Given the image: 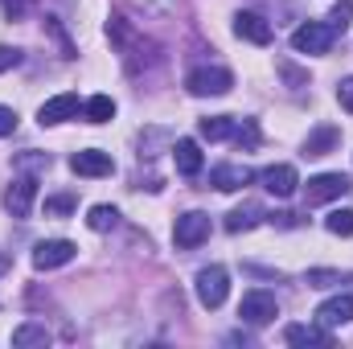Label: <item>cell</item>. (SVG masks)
Returning <instances> with one entry per match:
<instances>
[{
  "label": "cell",
  "instance_id": "ac0fdd59",
  "mask_svg": "<svg viewBox=\"0 0 353 349\" xmlns=\"http://www.w3.org/2000/svg\"><path fill=\"white\" fill-rule=\"evenodd\" d=\"M283 337H288V346H333L325 325H292Z\"/></svg>",
  "mask_w": 353,
  "mask_h": 349
},
{
  "label": "cell",
  "instance_id": "3957f363",
  "mask_svg": "<svg viewBox=\"0 0 353 349\" xmlns=\"http://www.w3.org/2000/svg\"><path fill=\"white\" fill-rule=\"evenodd\" d=\"M239 317H243V325H251V329H263V325H271V321L279 317V304H275V296H271V292L255 288V292H247V296H243V304H239Z\"/></svg>",
  "mask_w": 353,
  "mask_h": 349
},
{
  "label": "cell",
  "instance_id": "484cf974",
  "mask_svg": "<svg viewBox=\"0 0 353 349\" xmlns=\"http://www.w3.org/2000/svg\"><path fill=\"white\" fill-rule=\"evenodd\" d=\"M70 210H74V197H66V193L46 201V218H62V214H70Z\"/></svg>",
  "mask_w": 353,
  "mask_h": 349
},
{
  "label": "cell",
  "instance_id": "4316f807",
  "mask_svg": "<svg viewBox=\"0 0 353 349\" xmlns=\"http://www.w3.org/2000/svg\"><path fill=\"white\" fill-rule=\"evenodd\" d=\"M350 17H353V0H341V4L333 8V17H329V21H333V29L341 33V29L350 25Z\"/></svg>",
  "mask_w": 353,
  "mask_h": 349
},
{
  "label": "cell",
  "instance_id": "f1b7e54d",
  "mask_svg": "<svg viewBox=\"0 0 353 349\" xmlns=\"http://www.w3.org/2000/svg\"><path fill=\"white\" fill-rule=\"evenodd\" d=\"M12 128H17V111L0 107V136H12Z\"/></svg>",
  "mask_w": 353,
  "mask_h": 349
},
{
  "label": "cell",
  "instance_id": "d4e9b609",
  "mask_svg": "<svg viewBox=\"0 0 353 349\" xmlns=\"http://www.w3.org/2000/svg\"><path fill=\"white\" fill-rule=\"evenodd\" d=\"M234 140H239L243 148H255V144H259V128H255V119H243V123L234 128Z\"/></svg>",
  "mask_w": 353,
  "mask_h": 349
},
{
  "label": "cell",
  "instance_id": "7402d4cb",
  "mask_svg": "<svg viewBox=\"0 0 353 349\" xmlns=\"http://www.w3.org/2000/svg\"><path fill=\"white\" fill-rule=\"evenodd\" d=\"M115 222H119V210H115V206H90V214H87L90 230H99V235H103V230H111Z\"/></svg>",
  "mask_w": 353,
  "mask_h": 349
},
{
  "label": "cell",
  "instance_id": "7a4b0ae2",
  "mask_svg": "<svg viewBox=\"0 0 353 349\" xmlns=\"http://www.w3.org/2000/svg\"><path fill=\"white\" fill-rule=\"evenodd\" d=\"M193 288H197L201 308H222L230 296V275H226V267H201Z\"/></svg>",
  "mask_w": 353,
  "mask_h": 349
},
{
  "label": "cell",
  "instance_id": "52a82bcc",
  "mask_svg": "<svg viewBox=\"0 0 353 349\" xmlns=\"http://www.w3.org/2000/svg\"><path fill=\"white\" fill-rule=\"evenodd\" d=\"M79 111H83V103H79V94H54V99H46L41 107H37V123L41 128H54V123H66V119H79Z\"/></svg>",
  "mask_w": 353,
  "mask_h": 349
},
{
  "label": "cell",
  "instance_id": "8fae6325",
  "mask_svg": "<svg viewBox=\"0 0 353 349\" xmlns=\"http://www.w3.org/2000/svg\"><path fill=\"white\" fill-rule=\"evenodd\" d=\"M234 33L251 46H271V21H263L259 12H234Z\"/></svg>",
  "mask_w": 353,
  "mask_h": 349
},
{
  "label": "cell",
  "instance_id": "6da1fadb",
  "mask_svg": "<svg viewBox=\"0 0 353 349\" xmlns=\"http://www.w3.org/2000/svg\"><path fill=\"white\" fill-rule=\"evenodd\" d=\"M185 87L197 99H210V94H226V90L234 87V74L226 66H197V70H189Z\"/></svg>",
  "mask_w": 353,
  "mask_h": 349
},
{
  "label": "cell",
  "instance_id": "d6a6232c",
  "mask_svg": "<svg viewBox=\"0 0 353 349\" xmlns=\"http://www.w3.org/2000/svg\"><path fill=\"white\" fill-rule=\"evenodd\" d=\"M4 271H8V255H4V251H0V275H4Z\"/></svg>",
  "mask_w": 353,
  "mask_h": 349
},
{
  "label": "cell",
  "instance_id": "44dd1931",
  "mask_svg": "<svg viewBox=\"0 0 353 349\" xmlns=\"http://www.w3.org/2000/svg\"><path fill=\"white\" fill-rule=\"evenodd\" d=\"M83 115H87V123H107L115 115V99L111 94H94V99L83 103Z\"/></svg>",
  "mask_w": 353,
  "mask_h": 349
},
{
  "label": "cell",
  "instance_id": "9c48e42d",
  "mask_svg": "<svg viewBox=\"0 0 353 349\" xmlns=\"http://www.w3.org/2000/svg\"><path fill=\"white\" fill-rule=\"evenodd\" d=\"M33 201H37V181H33V177H17V181L4 189V206L12 210V218H29Z\"/></svg>",
  "mask_w": 353,
  "mask_h": 349
},
{
  "label": "cell",
  "instance_id": "8992f818",
  "mask_svg": "<svg viewBox=\"0 0 353 349\" xmlns=\"http://www.w3.org/2000/svg\"><path fill=\"white\" fill-rule=\"evenodd\" d=\"M350 189H353V181L345 173H321V177H312V181L304 185V197H308V206H325V201L345 197Z\"/></svg>",
  "mask_w": 353,
  "mask_h": 349
},
{
  "label": "cell",
  "instance_id": "2e32d148",
  "mask_svg": "<svg viewBox=\"0 0 353 349\" xmlns=\"http://www.w3.org/2000/svg\"><path fill=\"white\" fill-rule=\"evenodd\" d=\"M337 144H341V132H337L333 123H321V128L304 140V157H329Z\"/></svg>",
  "mask_w": 353,
  "mask_h": 349
},
{
  "label": "cell",
  "instance_id": "7c38bea8",
  "mask_svg": "<svg viewBox=\"0 0 353 349\" xmlns=\"http://www.w3.org/2000/svg\"><path fill=\"white\" fill-rule=\"evenodd\" d=\"M353 321V296H329L321 308H316V325H325V329H341V325H350Z\"/></svg>",
  "mask_w": 353,
  "mask_h": 349
},
{
  "label": "cell",
  "instance_id": "ba28073f",
  "mask_svg": "<svg viewBox=\"0 0 353 349\" xmlns=\"http://www.w3.org/2000/svg\"><path fill=\"white\" fill-rule=\"evenodd\" d=\"M74 243H66V239H46V243H37L33 247V267L37 271H54V267H66V263L74 259Z\"/></svg>",
  "mask_w": 353,
  "mask_h": 349
},
{
  "label": "cell",
  "instance_id": "cb8c5ba5",
  "mask_svg": "<svg viewBox=\"0 0 353 349\" xmlns=\"http://www.w3.org/2000/svg\"><path fill=\"white\" fill-rule=\"evenodd\" d=\"M144 17H169V12H176V0H132Z\"/></svg>",
  "mask_w": 353,
  "mask_h": 349
},
{
  "label": "cell",
  "instance_id": "f546056e",
  "mask_svg": "<svg viewBox=\"0 0 353 349\" xmlns=\"http://www.w3.org/2000/svg\"><path fill=\"white\" fill-rule=\"evenodd\" d=\"M17 62H21V50H8V46H0V74H4V70H12Z\"/></svg>",
  "mask_w": 353,
  "mask_h": 349
},
{
  "label": "cell",
  "instance_id": "5b68a950",
  "mask_svg": "<svg viewBox=\"0 0 353 349\" xmlns=\"http://www.w3.org/2000/svg\"><path fill=\"white\" fill-rule=\"evenodd\" d=\"M333 37H337V29H333V25L308 21V25H300V29L292 33V50H296V54H329Z\"/></svg>",
  "mask_w": 353,
  "mask_h": 349
},
{
  "label": "cell",
  "instance_id": "83f0119b",
  "mask_svg": "<svg viewBox=\"0 0 353 349\" xmlns=\"http://www.w3.org/2000/svg\"><path fill=\"white\" fill-rule=\"evenodd\" d=\"M337 103L353 115V79H341V83H337Z\"/></svg>",
  "mask_w": 353,
  "mask_h": 349
},
{
  "label": "cell",
  "instance_id": "e0dca14e",
  "mask_svg": "<svg viewBox=\"0 0 353 349\" xmlns=\"http://www.w3.org/2000/svg\"><path fill=\"white\" fill-rule=\"evenodd\" d=\"M173 161H176V173H185V177L201 173V148H197V140H176Z\"/></svg>",
  "mask_w": 353,
  "mask_h": 349
},
{
  "label": "cell",
  "instance_id": "d6986e66",
  "mask_svg": "<svg viewBox=\"0 0 353 349\" xmlns=\"http://www.w3.org/2000/svg\"><path fill=\"white\" fill-rule=\"evenodd\" d=\"M12 346L17 349H29V346H50V329L41 321H25L12 329Z\"/></svg>",
  "mask_w": 353,
  "mask_h": 349
},
{
  "label": "cell",
  "instance_id": "30bf717a",
  "mask_svg": "<svg viewBox=\"0 0 353 349\" xmlns=\"http://www.w3.org/2000/svg\"><path fill=\"white\" fill-rule=\"evenodd\" d=\"M70 169L79 177H111L115 173V161H111V152H103V148H83V152L70 157Z\"/></svg>",
  "mask_w": 353,
  "mask_h": 349
},
{
  "label": "cell",
  "instance_id": "4fadbf2b",
  "mask_svg": "<svg viewBox=\"0 0 353 349\" xmlns=\"http://www.w3.org/2000/svg\"><path fill=\"white\" fill-rule=\"evenodd\" d=\"M259 181H263L267 193H275V197H292L296 185H300V173H296L292 165H271V169L259 173Z\"/></svg>",
  "mask_w": 353,
  "mask_h": 349
},
{
  "label": "cell",
  "instance_id": "9a60e30c",
  "mask_svg": "<svg viewBox=\"0 0 353 349\" xmlns=\"http://www.w3.org/2000/svg\"><path fill=\"white\" fill-rule=\"evenodd\" d=\"M263 218H267L263 206H255V201H243V206H234V210L226 214V230H230V235H243V230L259 226Z\"/></svg>",
  "mask_w": 353,
  "mask_h": 349
},
{
  "label": "cell",
  "instance_id": "ffe728a7",
  "mask_svg": "<svg viewBox=\"0 0 353 349\" xmlns=\"http://www.w3.org/2000/svg\"><path fill=\"white\" fill-rule=\"evenodd\" d=\"M197 128H201L205 140H230L234 128H239V119H234V115H210V119H201Z\"/></svg>",
  "mask_w": 353,
  "mask_h": 349
},
{
  "label": "cell",
  "instance_id": "603a6c76",
  "mask_svg": "<svg viewBox=\"0 0 353 349\" xmlns=\"http://www.w3.org/2000/svg\"><path fill=\"white\" fill-rule=\"evenodd\" d=\"M325 230H329V235L350 239V235H353V210H333V214L325 218Z\"/></svg>",
  "mask_w": 353,
  "mask_h": 349
},
{
  "label": "cell",
  "instance_id": "4dcf8cb0",
  "mask_svg": "<svg viewBox=\"0 0 353 349\" xmlns=\"http://www.w3.org/2000/svg\"><path fill=\"white\" fill-rule=\"evenodd\" d=\"M271 226H296V214H267Z\"/></svg>",
  "mask_w": 353,
  "mask_h": 349
},
{
  "label": "cell",
  "instance_id": "1f68e13d",
  "mask_svg": "<svg viewBox=\"0 0 353 349\" xmlns=\"http://www.w3.org/2000/svg\"><path fill=\"white\" fill-rule=\"evenodd\" d=\"M4 12H8V17H21V12H25V0H4Z\"/></svg>",
  "mask_w": 353,
  "mask_h": 349
},
{
  "label": "cell",
  "instance_id": "277c9868",
  "mask_svg": "<svg viewBox=\"0 0 353 349\" xmlns=\"http://www.w3.org/2000/svg\"><path fill=\"white\" fill-rule=\"evenodd\" d=\"M210 239V214H201V210H189V214H181L173 226V243L181 251H193V247H201Z\"/></svg>",
  "mask_w": 353,
  "mask_h": 349
},
{
  "label": "cell",
  "instance_id": "5bb4252c",
  "mask_svg": "<svg viewBox=\"0 0 353 349\" xmlns=\"http://www.w3.org/2000/svg\"><path fill=\"white\" fill-rule=\"evenodd\" d=\"M255 173L247 169V165H218L214 173H210V185L218 189V193H234V189H243V185H251Z\"/></svg>",
  "mask_w": 353,
  "mask_h": 349
}]
</instances>
